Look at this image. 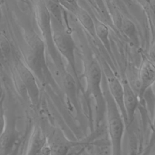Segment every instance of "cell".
Segmentation results:
<instances>
[{
	"mask_svg": "<svg viewBox=\"0 0 155 155\" xmlns=\"http://www.w3.org/2000/svg\"><path fill=\"white\" fill-rule=\"evenodd\" d=\"M79 155H92V154H90V153H88L86 150H83V151H82V152L81 153V154Z\"/></svg>",
	"mask_w": 155,
	"mask_h": 155,
	"instance_id": "cell-17",
	"label": "cell"
},
{
	"mask_svg": "<svg viewBox=\"0 0 155 155\" xmlns=\"http://www.w3.org/2000/svg\"><path fill=\"white\" fill-rule=\"evenodd\" d=\"M107 96V126L111 142V155H122V143L125 128V121L122 115L111 97Z\"/></svg>",
	"mask_w": 155,
	"mask_h": 155,
	"instance_id": "cell-1",
	"label": "cell"
},
{
	"mask_svg": "<svg viewBox=\"0 0 155 155\" xmlns=\"http://www.w3.org/2000/svg\"><path fill=\"white\" fill-rule=\"evenodd\" d=\"M89 2L91 3V5L93 6L94 10L96 11L100 18L103 20L104 24H107L110 26L114 25L107 5L106 6L103 1H89Z\"/></svg>",
	"mask_w": 155,
	"mask_h": 155,
	"instance_id": "cell-12",
	"label": "cell"
},
{
	"mask_svg": "<svg viewBox=\"0 0 155 155\" xmlns=\"http://www.w3.org/2000/svg\"><path fill=\"white\" fill-rule=\"evenodd\" d=\"M107 79L110 95L118 107L125 123L126 124L127 119L124 102V88L122 83L112 73L108 74Z\"/></svg>",
	"mask_w": 155,
	"mask_h": 155,
	"instance_id": "cell-8",
	"label": "cell"
},
{
	"mask_svg": "<svg viewBox=\"0 0 155 155\" xmlns=\"http://www.w3.org/2000/svg\"><path fill=\"white\" fill-rule=\"evenodd\" d=\"M122 31L127 36L130 40L134 42L137 41V36L136 27L134 24L128 19L123 18L120 26Z\"/></svg>",
	"mask_w": 155,
	"mask_h": 155,
	"instance_id": "cell-13",
	"label": "cell"
},
{
	"mask_svg": "<svg viewBox=\"0 0 155 155\" xmlns=\"http://www.w3.org/2000/svg\"><path fill=\"white\" fill-rule=\"evenodd\" d=\"M138 80L139 96V97H142L155 83V65L149 59H145L142 61L139 70Z\"/></svg>",
	"mask_w": 155,
	"mask_h": 155,
	"instance_id": "cell-5",
	"label": "cell"
},
{
	"mask_svg": "<svg viewBox=\"0 0 155 155\" xmlns=\"http://www.w3.org/2000/svg\"><path fill=\"white\" fill-rule=\"evenodd\" d=\"M96 28V36L102 42L104 47L110 53V44L109 41V33L108 29L104 22L99 21L97 19H94Z\"/></svg>",
	"mask_w": 155,
	"mask_h": 155,
	"instance_id": "cell-11",
	"label": "cell"
},
{
	"mask_svg": "<svg viewBox=\"0 0 155 155\" xmlns=\"http://www.w3.org/2000/svg\"><path fill=\"white\" fill-rule=\"evenodd\" d=\"M25 155H50L47 136L40 127L35 128Z\"/></svg>",
	"mask_w": 155,
	"mask_h": 155,
	"instance_id": "cell-6",
	"label": "cell"
},
{
	"mask_svg": "<svg viewBox=\"0 0 155 155\" xmlns=\"http://www.w3.org/2000/svg\"><path fill=\"white\" fill-rule=\"evenodd\" d=\"M53 39L58 50L75 71L74 44L71 35L64 30H55L53 33Z\"/></svg>",
	"mask_w": 155,
	"mask_h": 155,
	"instance_id": "cell-2",
	"label": "cell"
},
{
	"mask_svg": "<svg viewBox=\"0 0 155 155\" xmlns=\"http://www.w3.org/2000/svg\"><path fill=\"white\" fill-rule=\"evenodd\" d=\"M21 78L27 89L33 101L36 102L38 96V90L35 78L29 70L24 65H21L18 68Z\"/></svg>",
	"mask_w": 155,
	"mask_h": 155,
	"instance_id": "cell-10",
	"label": "cell"
},
{
	"mask_svg": "<svg viewBox=\"0 0 155 155\" xmlns=\"http://www.w3.org/2000/svg\"><path fill=\"white\" fill-rule=\"evenodd\" d=\"M153 129L155 131V107H154V118H153Z\"/></svg>",
	"mask_w": 155,
	"mask_h": 155,
	"instance_id": "cell-18",
	"label": "cell"
},
{
	"mask_svg": "<svg viewBox=\"0 0 155 155\" xmlns=\"http://www.w3.org/2000/svg\"><path fill=\"white\" fill-rule=\"evenodd\" d=\"M88 87L94 96L97 103L98 110L102 109L103 102L100 87L101 81V70L98 63L92 61L89 65L87 73Z\"/></svg>",
	"mask_w": 155,
	"mask_h": 155,
	"instance_id": "cell-3",
	"label": "cell"
},
{
	"mask_svg": "<svg viewBox=\"0 0 155 155\" xmlns=\"http://www.w3.org/2000/svg\"><path fill=\"white\" fill-rule=\"evenodd\" d=\"M64 84L68 97L72 101H75L76 99L75 81L70 74H68L65 76Z\"/></svg>",
	"mask_w": 155,
	"mask_h": 155,
	"instance_id": "cell-15",
	"label": "cell"
},
{
	"mask_svg": "<svg viewBox=\"0 0 155 155\" xmlns=\"http://www.w3.org/2000/svg\"><path fill=\"white\" fill-rule=\"evenodd\" d=\"M47 138L50 155H68L70 149L78 144L69 141L58 130L53 131Z\"/></svg>",
	"mask_w": 155,
	"mask_h": 155,
	"instance_id": "cell-7",
	"label": "cell"
},
{
	"mask_svg": "<svg viewBox=\"0 0 155 155\" xmlns=\"http://www.w3.org/2000/svg\"><path fill=\"white\" fill-rule=\"evenodd\" d=\"M122 83L124 88V102L127 119V123L130 124L133 119L138 106V97L127 80H124Z\"/></svg>",
	"mask_w": 155,
	"mask_h": 155,
	"instance_id": "cell-9",
	"label": "cell"
},
{
	"mask_svg": "<svg viewBox=\"0 0 155 155\" xmlns=\"http://www.w3.org/2000/svg\"><path fill=\"white\" fill-rule=\"evenodd\" d=\"M150 60L155 65V41L152 44L150 50Z\"/></svg>",
	"mask_w": 155,
	"mask_h": 155,
	"instance_id": "cell-16",
	"label": "cell"
},
{
	"mask_svg": "<svg viewBox=\"0 0 155 155\" xmlns=\"http://www.w3.org/2000/svg\"><path fill=\"white\" fill-rule=\"evenodd\" d=\"M61 4L76 16L84 28L93 37L96 36L94 19L85 10L78 5L76 1H61Z\"/></svg>",
	"mask_w": 155,
	"mask_h": 155,
	"instance_id": "cell-4",
	"label": "cell"
},
{
	"mask_svg": "<svg viewBox=\"0 0 155 155\" xmlns=\"http://www.w3.org/2000/svg\"><path fill=\"white\" fill-rule=\"evenodd\" d=\"M45 5L48 11L53 17L57 20L58 22L62 24V12L61 5L59 1H45L44 2Z\"/></svg>",
	"mask_w": 155,
	"mask_h": 155,
	"instance_id": "cell-14",
	"label": "cell"
}]
</instances>
